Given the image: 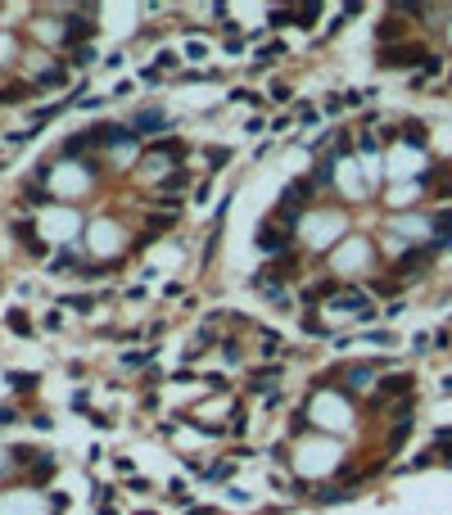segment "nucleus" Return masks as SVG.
<instances>
[{
  "label": "nucleus",
  "mask_w": 452,
  "mask_h": 515,
  "mask_svg": "<svg viewBox=\"0 0 452 515\" xmlns=\"http://www.w3.org/2000/svg\"><path fill=\"white\" fill-rule=\"evenodd\" d=\"M376 64L380 68H416V64H425V50H416V45H385Z\"/></svg>",
  "instance_id": "1"
},
{
  "label": "nucleus",
  "mask_w": 452,
  "mask_h": 515,
  "mask_svg": "<svg viewBox=\"0 0 452 515\" xmlns=\"http://www.w3.org/2000/svg\"><path fill=\"white\" fill-rule=\"evenodd\" d=\"M258 249H262V253H271V258H285V249H290V231H285V226L262 222L258 226Z\"/></svg>",
  "instance_id": "2"
},
{
  "label": "nucleus",
  "mask_w": 452,
  "mask_h": 515,
  "mask_svg": "<svg viewBox=\"0 0 452 515\" xmlns=\"http://www.w3.org/2000/svg\"><path fill=\"white\" fill-rule=\"evenodd\" d=\"M308 199H313V181H308V176H299V181H290L285 190H280V213H299Z\"/></svg>",
  "instance_id": "3"
},
{
  "label": "nucleus",
  "mask_w": 452,
  "mask_h": 515,
  "mask_svg": "<svg viewBox=\"0 0 452 515\" xmlns=\"http://www.w3.org/2000/svg\"><path fill=\"white\" fill-rule=\"evenodd\" d=\"M127 127L136 131V136H154V131H163V127H168V113H163V108H136Z\"/></svg>",
  "instance_id": "4"
},
{
  "label": "nucleus",
  "mask_w": 452,
  "mask_h": 515,
  "mask_svg": "<svg viewBox=\"0 0 452 515\" xmlns=\"http://www.w3.org/2000/svg\"><path fill=\"white\" fill-rule=\"evenodd\" d=\"M411 385H416V380L411 376H385L380 380V389H376V402H389V398H411Z\"/></svg>",
  "instance_id": "5"
},
{
  "label": "nucleus",
  "mask_w": 452,
  "mask_h": 515,
  "mask_svg": "<svg viewBox=\"0 0 452 515\" xmlns=\"http://www.w3.org/2000/svg\"><path fill=\"white\" fill-rule=\"evenodd\" d=\"M398 36H403V14H385V19L376 23V41H380V50H385V45H398Z\"/></svg>",
  "instance_id": "6"
},
{
  "label": "nucleus",
  "mask_w": 452,
  "mask_h": 515,
  "mask_svg": "<svg viewBox=\"0 0 452 515\" xmlns=\"http://www.w3.org/2000/svg\"><path fill=\"white\" fill-rule=\"evenodd\" d=\"M430 258H434V244L430 249H411V253L398 258V271H403V276H407V271H425V267H430Z\"/></svg>",
  "instance_id": "7"
},
{
  "label": "nucleus",
  "mask_w": 452,
  "mask_h": 515,
  "mask_svg": "<svg viewBox=\"0 0 452 515\" xmlns=\"http://www.w3.org/2000/svg\"><path fill=\"white\" fill-rule=\"evenodd\" d=\"M95 32V23L87 19V14H77V19H68V27H64V45H77L82 36H91Z\"/></svg>",
  "instance_id": "8"
},
{
  "label": "nucleus",
  "mask_w": 452,
  "mask_h": 515,
  "mask_svg": "<svg viewBox=\"0 0 452 515\" xmlns=\"http://www.w3.org/2000/svg\"><path fill=\"white\" fill-rule=\"evenodd\" d=\"M5 385H10L14 393H36L41 376H36V371H10V376H5Z\"/></svg>",
  "instance_id": "9"
},
{
  "label": "nucleus",
  "mask_w": 452,
  "mask_h": 515,
  "mask_svg": "<svg viewBox=\"0 0 452 515\" xmlns=\"http://www.w3.org/2000/svg\"><path fill=\"white\" fill-rule=\"evenodd\" d=\"M14 231H19V236H23V249H27V253H32V258H45V240L41 236H36V231H32V222H14Z\"/></svg>",
  "instance_id": "10"
},
{
  "label": "nucleus",
  "mask_w": 452,
  "mask_h": 515,
  "mask_svg": "<svg viewBox=\"0 0 452 515\" xmlns=\"http://www.w3.org/2000/svg\"><path fill=\"white\" fill-rule=\"evenodd\" d=\"M403 140H407L411 150H425V145H430V131H425V122H407V127H403Z\"/></svg>",
  "instance_id": "11"
},
{
  "label": "nucleus",
  "mask_w": 452,
  "mask_h": 515,
  "mask_svg": "<svg viewBox=\"0 0 452 515\" xmlns=\"http://www.w3.org/2000/svg\"><path fill=\"white\" fill-rule=\"evenodd\" d=\"M434 231H439L434 249H448V244H452V208H448V213H439V217H434Z\"/></svg>",
  "instance_id": "12"
},
{
  "label": "nucleus",
  "mask_w": 452,
  "mask_h": 515,
  "mask_svg": "<svg viewBox=\"0 0 452 515\" xmlns=\"http://www.w3.org/2000/svg\"><path fill=\"white\" fill-rule=\"evenodd\" d=\"M344 376H348V389H362V385H366V380L376 376V366H371V362H357V366H348Z\"/></svg>",
  "instance_id": "13"
},
{
  "label": "nucleus",
  "mask_w": 452,
  "mask_h": 515,
  "mask_svg": "<svg viewBox=\"0 0 452 515\" xmlns=\"http://www.w3.org/2000/svg\"><path fill=\"white\" fill-rule=\"evenodd\" d=\"M181 185H185V168H172V172H168V181L159 185V194H163V199H168V204H172V194L181 190Z\"/></svg>",
  "instance_id": "14"
},
{
  "label": "nucleus",
  "mask_w": 452,
  "mask_h": 515,
  "mask_svg": "<svg viewBox=\"0 0 452 515\" xmlns=\"http://www.w3.org/2000/svg\"><path fill=\"white\" fill-rule=\"evenodd\" d=\"M407 434H411V420H394V429H389V443H385V448H389V452H398L403 443H407Z\"/></svg>",
  "instance_id": "15"
},
{
  "label": "nucleus",
  "mask_w": 452,
  "mask_h": 515,
  "mask_svg": "<svg viewBox=\"0 0 452 515\" xmlns=\"http://www.w3.org/2000/svg\"><path fill=\"white\" fill-rule=\"evenodd\" d=\"M50 474H54V457H41V461H36L32 470H27V479H32V483H45Z\"/></svg>",
  "instance_id": "16"
},
{
  "label": "nucleus",
  "mask_w": 452,
  "mask_h": 515,
  "mask_svg": "<svg viewBox=\"0 0 452 515\" xmlns=\"http://www.w3.org/2000/svg\"><path fill=\"white\" fill-rule=\"evenodd\" d=\"M267 23H271V27L280 32V27H290V23H299V10H271V14H267Z\"/></svg>",
  "instance_id": "17"
},
{
  "label": "nucleus",
  "mask_w": 452,
  "mask_h": 515,
  "mask_svg": "<svg viewBox=\"0 0 452 515\" xmlns=\"http://www.w3.org/2000/svg\"><path fill=\"white\" fill-rule=\"evenodd\" d=\"M172 222H177V208H168V213H150V236L154 231H168Z\"/></svg>",
  "instance_id": "18"
},
{
  "label": "nucleus",
  "mask_w": 452,
  "mask_h": 515,
  "mask_svg": "<svg viewBox=\"0 0 452 515\" xmlns=\"http://www.w3.org/2000/svg\"><path fill=\"white\" fill-rule=\"evenodd\" d=\"M276 376H280L276 366H271V371H253V389H258V393H267V389L276 385Z\"/></svg>",
  "instance_id": "19"
},
{
  "label": "nucleus",
  "mask_w": 452,
  "mask_h": 515,
  "mask_svg": "<svg viewBox=\"0 0 452 515\" xmlns=\"http://www.w3.org/2000/svg\"><path fill=\"white\" fill-rule=\"evenodd\" d=\"M5 325H10L14 334H32V321H27L23 312H10V317H5Z\"/></svg>",
  "instance_id": "20"
},
{
  "label": "nucleus",
  "mask_w": 452,
  "mask_h": 515,
  "mask_svg": "<svg viewBox=\"0 0 452 515\" xmlns=\"http://www.w3.org/2000/svg\"><path fill=\"white\" fill-rule=\"evenodd\" d=\"M348 497H353L348 488H321V493H317V502H321V506H330V502H348Z\"/></svg>",
  "instance_id": "21"
},
{
  "label": "nucleus",
  "mask_w": 452,
  "mask_h": 515,
  "mask_svg": "<svg viewBox=\"0 0 452 515\" xmlns=\"http://www.w3.org/2000/svg\"><path fill=\"white\" fill-rule=\"evenodd\" d=\"M317 19H321V5H303L299 10V27H313Z\"/></svg>",
  "instance_id": "22"
},
{
  "label": "nucleus",
  "mask_w": 452,
  "mask_h": 515,
  "mask_svg": "<svg viewBox=\"0 0 452 515\" xmlns=\"http://www.w3.org/2000/svg\"><path fill=\"white\" fill-rule=\"evenodd\" d=\"M443 73V59L439 54H425V64H420V77H439Z\"/></svg>",
  "instance_id": "23"
},
{
  "label": "nucleus",
  "mask_w": 452,
  "mask_h": 515,
  "mask_svg": "<svg viewBox=\"0 0 452 515\" xmlns=\"http://www.w3.org/2000/svg\"><path fill=\"white\" fill-rule=\"evenodd\" d=\"M23 95H27V86L14 82V86H5V91H0V104H14V100H23Z\"/></svg>",
  "instance_id": "24"
},
{
  "label": "nucleus",
  "mask_w": 452,
  "mask_h": 515,
  "mask_svg": "<svg viewBox=\"0 0 452 515\" xmlns=\"http://www.w3.org/2000/svg\"><path fill=\"white\" fill-rule=\"evenodd\" d=\"M91 59H95V45H77V54H73V64L77 68H87Z\"/></svg>",
  "instance_id": "25"
},
{
  "label": "nucleus",
  "mask_w": 452,
  "mask_h": 515,
  "mask_svg": "<svg viewBox=\"0 0 452 515\" xmlns=\"http://www.w3.org/2000/svg\"><path fill=\"white\" fill-rule=\"evenodd\" d=\"M154 357V348H145V353H122V366H145Z\"/></svg>",
  "instance_id": "26"
},
{
  "label": "nucleus",
  "mask_w": 452,
  "mask_h": 515,
  "mask_svg": "<svg viewBox=\"0 0 452 515\" xmlns=\"http://www.w3.org/2000/svg\"><path fill=\"white\" fill-rule=\"evenodd\" d=\"M59 82H64V68H50V73L36 77V86H59Z\"/></svg>",
  "instance_id": "27"
},
{
  "label": "nucleus",
  "mask_w": 452,
  "mask_h": 515,
  "mask_svg": "<svg viewBox=\"0 0 452 515\" xmlns=\"http://www.w3.org/2000/svg\"><path fill=\"white\" fill-rule=\"evenodd\" d=\"M64 303H68V308H82V312H91V308H95V303H91V299H87V294H68V299H64Z\"/></svg>",
  "instance_id": "28"
},
{
  "label": "nucleus",
  "mask_w": 452,
  "mask_h": 515,
  "mask_svg": "<svg viewBox=\"0 0 452 515\" xmlns=\"http://www.w3.org/2000/svg\"><path fill=\"white\" fill-rule=\"evenodd\" d=\"M330 176H335V163L326 159V163H317V176H313V185H317V181H330Z\"/></svg>",
  "instance_id": "29"
},
{
  "label": "nucleus",
  "mask_w": 452,
  "mask_h": 515,
  "mask_svg": "<svg viewBox=\"0 0 452 515\" xmlns=\"http://www.w3.org/2000/svg\"><path fill=\"white\" fill-rule=\"evenodd\" d=\"M236 100H240V104H258V91H249V86H240V91H236Z\"/></svg>",
  "instance_id": "30"
},
{
  "label": "nucleus",
  "mask_w": 452,
  "mask_h": 515,
  "mask_svg": "<svg viewBox=\"0 0 452 515\" xmlns=\"http://www.w3.org/2000/svg\"><path fill=\"white\" fill-rule=\"evenodd\" d=\"M27 204H32V208L45 204V190H41V185H27Z\"/></svg>",
  "instance_id": "31"
},
{
  "label": "nucleus",
  "mask_w": 452,
  "mask_h": 515,
  "mask_svg": "<svg viewBox=\"0 0 452 515\" xmlns=\"http://www.w3.org/2000/svg\"><path fill=\"white\" fill-rule=\"evenodd\" d=\"M303 330H308V334H326V325L317 321V317H303Z\"/></svg>",
  "instance_id": "32"
},
{
  "label": "nucleus",
  "mask_w": 452,
  "mask_h": 515,
  "mask_svg": "<svg viewBox=\"0 0 452 515\" xmlns=\"http://www.w3.org/2000/svg\"><path fill=\"white\" fill-rule=\"evenodd\" d=\"M271 100H276V104H285V100H290V86L276 82V86H271Z\"/></svg>",
  "instance_id": "33"
},
{
  "label": "nucleus",
  "mask_w": 452,
  "mask_h": 515,
  "mask_svg": "<svg viewBox=\"0 0 452 515\" xmlns=\"http://www.w3.org/2000/svg\"><path fill=\"white\" fill-rule=\"evenodd\" d=\"M430 461H434V452H420V457H416V461L407 466V470H425V466H430Z\"/></svg>",
  "instance_id": "34"
},
{
  "label": "nucleus",
  "mask_w": 452,
  "mask_h": 515,
  "mask_svg": "<svg viewBox=\"0 0 452 515\" xmlns=\"http://www.w3.org/2000/svg\"><path fill=\"white\" fill-rule=\"evenodd\" d=\"M177 64H181V59H177L172 50H163V54H159V68H177Z\"/></svg>",
  "instance_id": "35"
},
{
  "label": "nucleus",
  "mask_w": 452,
  "mask_h": 515,
  "mask_svg": "<svg viewBox=\"0 0 452 515\" xmlns=\"http://www.w3.org/2000/svg\"><path fill=\"white\" fill-rule=\"evenodd\" d=\"M208 474H213V479H222V474H231V461H217V466H208Z\"/></svg>",
  "instance_id": "36"
},
{
  "label": "nucleus",
  "mask_w": 452,
  "mask_h": 515,
  "mask_svg": "<svg viewBox=\"0 0 452 515\" xmlns=\"http://www.w3.org/2000/svg\"><path fill=\"white\" fill-rule=\"evenodd\" d=\"M14 420H19V411H14V407H0V425H14Z\"/></svg>",
  "instance_id": "37"
},
{
  "label": "nucleus",
  "mask_w": 452,
  "mask_h": 515,
  "mask_svg": "<svg viewBox=\"0 0 452 515\" xmlns=\"http://www.w3.org/2000/svg\"><path fill=\"white\" fill-rule=\"evenodd\" d=\"M190 515H213V506H199V511H190Z\"/></svg>",
  "instance_id": "38"
},
{
  "label": "nucleus",
  "mask_w": 452,
  "mask_h": 515,
  "mask_svg": "<svg viewBox=\"0 0 452 515\" xmlns=\"http://www.w3.org/2000/svg\"><path fill=\"white\" fill-rule=\"evenodd\" d=\"M448 466H452V457H448Z\"/></svg>",
  "instance_id": "39"
}]
</instances>
